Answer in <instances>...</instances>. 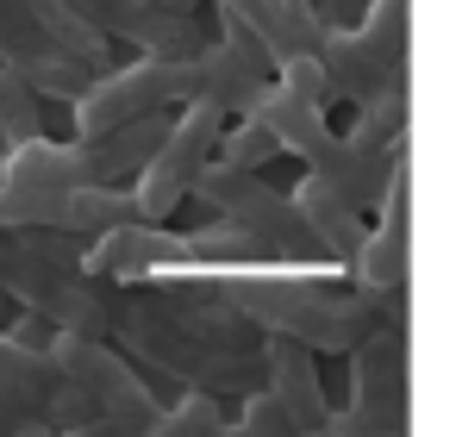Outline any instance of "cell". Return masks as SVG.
<instances>
[{
	"instance_id": "obj_20",
	"label": "cell",
	"mask_w": 456,
	"mask_h": 437,
	"mask_svg": "<svg viewBox=\"0 0 456 437\" xmlns=\"http://www.w3.org/2000/svg\"><path fill=\"white\" fill-rule=\"evenodd\" d=\"M356 45L381 63V69H400L406 51H412V0H369L362 20L350 26Z\"/></svg>"
},
{
	"instance_id": "obj_16",
	"label": "cell",
	"mask_w": 456,
	"mask_h": 437,
	"mask_svg": "<svg viewBox=\"0 0 456 437\" xmlns=\"http://www.w3.org/2000/svg\"><path fill=\"white\" fill-rule=\"evenodd\" d=\"M406 113H412V76H406V63L356 107V125L344 132L356 150H369V157H400L406 150Z\"/></svg>"
},
{
	"instance_id": "obj_22",
	"label": "cell",
	"mask_w": 456,
	"mask_h": 437,
	"mask_svg": "<svg viewBox=\"0 0 456 437\" xmlns=\"http://www.w3.org/2000/svg\"><path fill=\"white\" fill-rule=\"evenodd\" d=\"M219 431H232V418L213 393H182L175 406L157 412V437H219Z\"/></svg>"
},
{
	"instance_id": "obj_9",
	"label": "cell",
	"mask_w": 456,
	"mask_h": 437,
	"mask_svg": "<svg viewBox=\"0 0 456 437\" xmlns=\"http://www.w3.org/2000/svg\"><path fill=\"white\" fill-rule=\"evenodd\" d=\"M188 269V231L169 225H113L82 244V275L101 287H144Z\"/></svg>"
},
{
	"instance_id": "obj_25",
	"label": "cell",
	"mask_w": 456,
	"mask_h": 437,
	"mask_svg": "<svg viewBox=\"0 0 456 437\" xmlns=\"http://www.w3.org/2000/svg\"><path fill=\"white\" fill-rule=\"evenodd\" d=\"M0 312H7V300H0Z\"/></svg>"
},
{
	"instance_id": "obj_21",
	"label": "cell",
	"mask_w": 456,
	"mask_h": 437,
	"mask_svg": "<svg viewBox=\"0 0 456 437\" xmlns=\"http://www.w3.org/2000/svg\"><path fill=\"white\" fill-rule=\"evenodd\" d=\"M32 138H45V101L13 69H0V157L32 144Z\"/></svg>"
},
{
	"instance_id": "obj_14",
	"label": "cell",
	"mask_w": 456,
	"mask_h": 437,
	"mask_svg": "<svg viewBox=\"0 0 456 437\" xmlns=\"http://www.w3.org/2000/svg\"><path fill=\"white\" fill-rule=\"evenodd\" d=\"M288 200H294V213H300V225H306L313 250H319L331 269H344V275H350L356 244H362V213H356L344 194H331L325 182H313V175H300V188H294Z\"/></svg>"
},
{
	"instance_id": "obj_10",
	"label": "cell",
	"mask_w": 456,
	"mask_h": 437,
	"mask_svg": "<svg viewBox=\"0 0 456 437\" xmlns=\"http://www.w3.org/2000/svg\"><path fill=\"white\" fill-rule=\"evenodd\" d=\"M375 206H381V219L362 225V244H356V263H350L356 294H394V287H406V269H412V182H406V150L394 157Z\"/></svg>"
},
{
	"instance_id": "obj_13",
	"label": "cell",
	"mask_w": 456,
	"mask_h": 437,
	"mask_svg": "<svg viewBox=\"0 0 456 437\" xmlns=\"http://www.w3.org/2000/svg\"><path fill=\"white\" fill-rule=\"evenodd\" d=\"M256 362H263V387L288 406L294 431L300 437H325L331 431V400H325V381H319V356L288 344V337H263Z\"/></svg>"
},
{
	"instance_id": "obj_3",
	"label": "cell",
	"mask_w": 456,
	"mask_h": 437,
	"mask_svg": "<svg viewBox=\"0 0 456 437\" xmlns=\"http://www.w3.org/2000/svg\"><path fill=\"white\" fill-rule=\"evenodd\" d=\"M51 375L69 381L94 412H101V431H119V437H157V387L107 344V337H82V331H57L51 350H45Z\"/></svg>"
},
{
	"instance_id": "obj_12",
	"label": "cell",
	"mask_w": 456,
	"mask_h": 437,
	"mask_svg": "<svg viewBox=\"0 0 456 437\" xmlns=\"http://www.w3.org/2000/svg\"><path fill=\"white\" fill-rule=\"evenodd\" d=\"M151 306H157L175 331H188V337H200V344H213V350L256 356V344H263L200 275H163V281H151Z\"/></svg>"
},
{
	"instance_id": "obj_18",
	"label": "cell",
	"mask_w": 456,
	"mask_h": 437,
	"mask_svg": "<svg viewBox=\"0 0 456 437\" xmlns=\"http://www.w3.org/2000/svg\"><path fill=\"white\" fill-rule=\"evenodd\" d=\"M51 362L7 344V331H0V431H38V406L51 393Z\"/></svg>"
},
{
	"instance_id": "obj_17",
	"label": "cell",
	"mask_w": 456,
	"mask_h": 437,
	"mask_svg": "<svg viewBox=\"0 0 456 437\" xmlns=\"http://www.w3.org/2000/svg\"><path fill=\"white\" fill-rule=\"evenodd\" d=\"M213 13L232 20V26H244V32L256 38V51L269 57V76H275L281 63H294V57H313V38L294 26L288 0H213Z\"/></svg>"
},
{
	"instance_id": "obj_6",
	"label": "cell",
	"mask_w": 456,
	"mask_h": 437,
	"mask_svg": "<svg viewBox=\"0 0 456 437\" xmlns=\"http://www.w3.org/2000/svg\"><path fill=\"white\" fill-rule=\"evenodd\" d=\"M188 101H194V57H132V63H113L107 76H94L69 113H76V138H101L113 125L175 113Z\"/></svg>"
},
{
	"instance_id": "obj_4",
	"label": "cell",
	"mask_w": 456,
	"mask_h": 437,
	"mask_svg": "<svg viewBox=\"0 0 456 437\" xmlns=\"http://www.w3.org/2000/svg\"><path fill=\"white\" fill-rule=\"evenodd\" d=\"M126 287H101L82 269L45 263L32 256L13 231H0V300H13L20 312H38L57 331H82V337H107L113 331V306Z\"/></svg>"
},
{
	"instance_id": "obj_7",
	"label": "cell",
	"mask_w": 456,
	"mask_h": 437,
	"mask_svg": "<svg viewBox=\"0 0 456 437\" xmlns=\"http://www.w3.org/2000/svg\"><path fill=\"white\" fill-rule=\"evenodd\" d=\"M412 387H406V331H369L350 350V406L331 412L325 437H406Z\"/></svg>"
},
{
	"instance_id": "obj_5",
	"label": "cell",
	"mask_w": 456,
	"mask_h": 437,
	"mask_svg": "<svg viewBox=\"0 0 456 437\" xmlns=\"http://www.w3.org/2000/svg\"><path fill=\"white\" fill-rule=\"evenodd\" d=\"M194 200H207L213 219L250 231V238L263 244L269 263H288V269H331V263L313 250V238H306L294 200H288L281 188H269L263 175H250V169H225V163H207L200 182H194ZM338 275H344V269H338Z\"/></svg>"
},
{
	"instance_id": "obj_1",
	"label": "cell",
	"mask_w": 456,
	"mask_h": 437,
	"mask_svg": "<svg viewBox=\"0 0 456 437\" xmlns=\"http://www.w3.org/2000/svg\"><path fill=\"white\" fill-rule=\"evenodd\" d=\"M338 269H225V275H200L256 337H288L313 356H350L381 319L369 294H344L331 287ZM387 331V325H381Z\"/></svg>"
},
{
	"instance_id": "obj_24",
	"label": "cell",
	"mask_w": 456,
	"mask_h": 437,
	"mask_svg": "<svg viewBox=\"0 0 456 437\" xmlns=\"http://www.w3.org/2000/svg\"><path fill=\"white\" fill-rule=\"evenodd\" d=\"M232 431H244V437H300V431H294V418H288V406H281L269 387L244 393V406H238Z\"/></svg>"
},
{
	"instance_id": "obj_19",
	"label": "cell",
	"mask_w": 456,
	"mask_h": 437,
	"mask_svg": "<svg viewBox=\"0 0 456 437\" xmlns=\"http://www.w3.org/2000/svg\"><path fill=\"white\" fill-rule=\"evenodd\" d=\"M313 63L325 69V88H331V107L338 101H350V107H362L394 69H381L362 45H356V32L350 26H325L319 32V51H313Z\"/></svg>"
},
{
	"instance_id": "obj_23",
	"label": "cell",
	"mask_w": 456,
	"mask_h": 437,
	"mask_svg": "<svg viewBox=\"0 0 456 437\" xmlns=\"http://www.w3.org/2000/svg\"><path fill=\"white\" fill-rule=\"evenodd\" d=\"M275 157H281V150H275V138H269L256 119L225 125V132H219V150H213V163H225V169H250V175H263Z\"/></svg>"
},
{
	"instance_id": "obj_2",
	"label": "cell",
	"mask_w": 456,
	"mask_h": 437,
	"mask_svg": "<svg viewBox=\"0 0 456 437\" xmlns=\"http://www.w3.org/2000/svg\"><path fill=\"white\" fill-rule=\"evenodd\" d=\"M107 337H119L132 356L126 362H144V368H157L163 381H175L182 393H213V400H225V393H256L263 387V362L256 356H238V350H213V344H200V337H188V331H175L157 306H151V294H138V287H126L119 294V306H113V331Z\"/></svg>"
},
{
	"instance_id": "obj_15",
	"label": "cell",
	"mask_w": 456,
	"mask_h": 437,
	"mask_svg": "<svg viewBox=\"0 0 456 437\" xmlns=\"http://www.w3.org/2000/svg\"><path fill=\"white\" fill-rule=\"evenodd\" d=\"M263 88H269V76L250 69L238 51H225L219 38H207L194 51V101H207L219 119H250V107H256Z\"/></svg>"
},
{
	"instance_id": "obj_11",
	"label": "cell",
	"mask_w": 456,
	"mask_h": 437,
	"mask_svg": "<svg viewBox=\"0 0 456 437\" xmlns=\"http://www.w3.org/2000/svg\"><path fill=\"white\" fill-rule=\"evenodd\" d=\"M0 69H13L38 101H69L88 88V76L76 63L57 57V45L45 38L38 13H32V0H0Z\"/></svg>"
},
{
	"instance_id": "obj_8",
	"label": "cell",
	"mask_w": 456,
	"mask_h": 437,
	"mask_svg": "<svg viewBox=\"0 0 456 437\" xmlns=\"http://www.w3.org/2000/svg\"><path fill=\"white\" fill-rule=\"evenodd\" d=\"M219 132H225V119H219L207 101H188V107H175V119H169V132H163L157 157H151V163L138 169V182H132L138 225H169V219H175V206L194 194L200 169L213 163V150H219Z\"/></svg>"
}]
</instances>
